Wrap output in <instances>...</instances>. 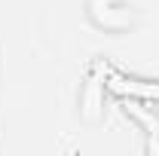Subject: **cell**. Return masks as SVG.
<instances>
[{
	"mask_svg": "<svg viewBox=\"0 0 159 156\" xmlns=\"http://www.w3.org/2000/svg\"><path fill=\"white\" fill-rule=\"evenodd\" d=\"M89 19L98 25L101 31H129L138 21V9L125 0H89Z\"/></svg>",
	"mask_w": 159,
	"mask_h": 156,
	"instance_id": "1",
	"label": "cell"
},
{
	"mask_svg": "<svg viewBox=\"0 0 159 156\" xmlns=\"http://www.w3.org/2000/svg\"><path fill=\"white\" fill-rule=\"evenodd\" d=\"M110 64L104 58H95L89 74H86V83L80 89V113L86 119H98L101 107H104V92H107V77H110Z\"/></svg>",
	"mask_w": 159,
	"mask_h": 156,
	"instance_id": "2",
	"label": "cell"
},
{
	"mask_svg": "<svg viewBox=\"0 0 159 156\" xmlns=\"http://www.w3.org/2000/svg\"><path fill=\"white\" fill-rule=\"evenodd\" d=\"M107 92L116 98H141L159 104V80H144V77H125L119 71H110L107 77Z\"/></svg>",
	"mask_w": 159,
	"mask_h": 156,
	"instance_id": "3",
	"label": "cell"
},
{
	"mask_svg": "<svg viewBox=\"0 0 159 156\" xmlns=\"http://www.w3.org/2000/svg\"><path fill=\"white\" fill-rule=\"evenodd\" d=\"M150 101H141V98H122V110L125 117H132L144 129L147 135V150L150 153H159V113L153 107H147Z\"/></svg>",
	"mask_w": 159,
	"mask_h": 156,
	"instance_id": "4",
	"label": "cell"
}]
</instances>
